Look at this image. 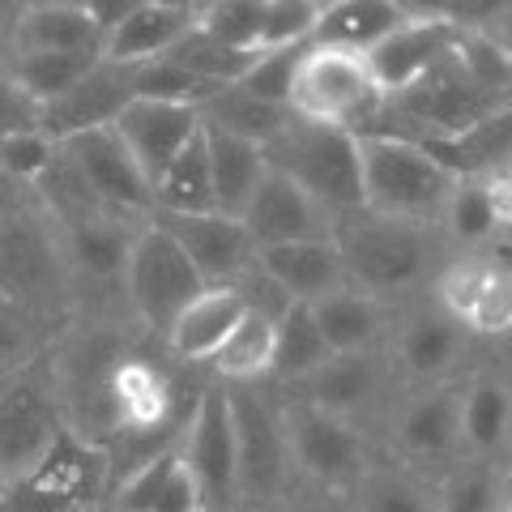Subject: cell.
I'll return each instance as SVG.
<instances>
[{"instance_id": "cell-1", "label": "cell", "mask_w": 512, "mask_h": 512, "mask_svg": "<svg viewBox=\"0 0 512 512\" xmlns=\"http://www.w3.org/2000/svg\"><path fill=\"white\" fill-rule=\"evenodd\" d=\"M0 299L13 303L52 338L77 316L60 231L35 201L13 214H0Z\"/></svg>"}, {"instance_id": "cell-2", "label": "cell", "mask_w": 512, "mask_h": 512, "mask_svg": "<svg viewBox=\"0 0 512 512\" xmlns=\"http://www.w3.org/2000/svg\"><path fill=\"white\" fill-rule=\"evenodd\" d=\"M359 137V184H363V214L419 222L444 214L453 188L461 184L436 154L419 141L389 137V133H355Z\"/></svg>"}, {"instance_id": "cell-3", "label": "cell", "mask_w": 512, "mask_h": 512, "mask_svg": "<svg viewBox=\"0 0 512 512\" xmlns=\"http://www.w3.org/2000/svg\"><path fill=\"white\" fill-rule=\"evenodd\" d=\"M338 256L346 286H355L367 299H389L414 291L431 274V235L419 222H397V218H376V214H350L338 222Z\"/></svg>"}, {"instance_id": "cell-4", "label": "cell", "mask_w": 512, "mask_h": 512, "mask_svg": "<svg viewBox=\"0 0 512 512\" xmlns=\"http://www.w3.org/2000/svg\"><path fill=\"white\" fill-rule=\"evenodd\" d=\"M261 150H265L269 171H278L291 184H299L312 201L325 205L329 214H338V218L363 214L359 137L355 133L291 116L282 133L274 141H265Z\"/></svg>"}, {"instance_id": "cell-5", "label": "cell", "mask_w": 512, "mask_h": 512, "mask_svg": "<svg viewBox=\"0 0 512 512\" xmlns=\"http://www.w3.org/2000/svg\"><path fill=\"white\" fill-rule=\"evenodd\" d=\"M384 111V94L376 90L363 56L338 52V47H308L295 73L291 116L363 133Z\"/></svg>"}, {"instance_id": "cell-6", "label": "cell", "mask_w": 512, "mask_h": 512, "mask_svg": "<svg viewBox=\"0 0 512 512\" xmlns=\"http://www.w3.org/2000/svg\"><path fill=\"white\" fill-rule=\"evenodd\" d=\"M205 291L201 274L188 265L184 248L150 218L146 227L133 235L124 265V303L137 325L150 333H167L171 320L180 316L192 299Z\"/></svg>"}, {"instance_id": "cell-7", "label": "cell", "mask_w": 512, "mask_h": 512, "mask_svg": "<svg viewBox=\"0 0 512 512\" xmlns=\"http://www.w3.org/2000/svg\"><path fill=\"white\" fill-rule=\"evenodd\" d=\"M60 436L64 423L47 363L39 359L13 376H0V483L13 487L35 474Z\"/></svg>"}, {"instance_id": "cell-8", "label": "cell", "mask_w": 512, "mask_h": 512, "mask_svg": "<svg viewBox=\"0 0 512 512\" xmlns=\"http://www.w3.org/2000/svg\"><path fill=\"white\" fill-rule=\"evenodd\" d=\"M227 406H231V427H235L239 500H265V495H274L286 483V474H291L282 414L269 406L261 393H252L248 384H231Z\"/></svg>"}, {"instance_id": "cell-9", "label": "cell", "mask_w": 512, "mask_h": 512, "mask_svg": "<svg viewBox=\"0 0 512 512\" xmlns=\"http://www.w3.org/2000/svg\"><path fill=\"white\" fill-rule=\"evenodd\" d=\"M60 154H64V163L86 180L94 197L103 201V210H111L116 218H128V222L154 218V188L111 128H90V133L64 137Z\"/></svg>"}, {"instance_id": "cell-10", "label": "cell", "mask_w": 512, "mask_h": 512, "mask_svg": "<svg viewBox=\"0 0 512 512\" xmlns=\"http://www.w3.org/2000/svg\"><path fill=\"white\" fill-rule=\"evenodd\" d=\"M282 414V431H286V453H291V466L299 474H308L320 487H346L359 483L363 466V440L359 431L350 427V419L338 414H325L308 402H295L278 410Z\"/></svg>"}, {"instance_id": "cell-11", "label": "cell", "mask_w": 512, "mask_h": 512, "mask_svg": "<svg viewBox=\"0 0 512 512\" xmlns=\"http://www.w3.org/2000/svg\"><path fill=\"white\" fill-rule=\"evenodd\" d=\"M141 227H146V222H128L116 214H99L86 222L56 227L64 265H69V282H73V308H82L86 295L90 299L124 295L128 248H133V235Z\"/></svg>"}, {"instance_id": "cell-12", "label": "cell", "mask_w": 512, "mask_h": 512, "mask_svg": "<svg viewBox=\"0 0 512 512\" xmlns=\"http://www.w3.org/2000/svg\"><path fill=\"white\" fill-rule=\"evenodd\" d=\"M180 457L188 461L192 478H197L205 508H231L239 500L235 427H231L227 389H201V397L192 402V419L180 440Z\"/></svg>"}, {"instance_id": "cell-13", "label": "cell", "mask_w": 512, "mask_h": 512, "mask_svg": "<svg viewBox=\"0 0 512 512\" xmlns=\"http://www.w3.org/2000/svg\"><path fill=\"white\" fill-rule=\"evenodd\" d=\"M154 222L163 227L175 244L184 248L188 265L201 274L205 286H239V278L256 265V244L244 227V218L227 214H154Z\"/></svg>"}, {"instance_id": "cell-14", "label": "cell", "mask_w": 512, "mask_h": 512, "mask_svg": "<svg viewBox=\"0 0 512 512\" xmlns=\"http://www.w3.org/2000/svg\"><path fill=\"white\" fill-rule=\"evenodd\" d=\"M338 214H329L320 201H312L299 184H291L278 171H265L252 205L244 210V227L256 248L278 244H316V239L338 235Z\"/></svg>"}, {"instance_id": "cell-15", "label": "cell", "mask_w": 512, "mask_h": 512, "mask_svg": "<svg viewBox=\"0 0 512 512\" xmlns=\"http://www.w3.org/2000/svg\"><path fill=\"white\" fill-rule=\"evenodd\" d=\"M406 9H410V22L397 26L389 39H380L372 52L363 56L367 73H372V82L384 99H397L402 90H410L427 69H436L457 43V30H448L440 18H431L419 5H406Z\"/></svg>"}, {"instance_id": "cell-16", "label": "cell", "mask_w": 512, "mask_h": 512, "mask_svg": "<svg viewBox=\"0 0 512 512\" xmlns=\"http://www.w3.org/2000/svg\"><path fill=\"white\" fill-rule=\"evenodd\" d=\"M111 133L124 141V150L133 154V163L141 167V175H146L150 188H154L158 175L175 163V154L201 133V116H197V107L133 99L116 116Z\"/></svg>"}, {"instance_id": "cell-17", "label": "cell", "mask_w": 512, "mask_h": 512, "mask_svg": "<svg viewBox=\"0 0 512 512\" xmlns=\"http://www.w3.org/2000/svg\"><path fill=\"white\" fill-rule=\"evenodd\" d=\"M201 22V5L188 0H137L128 18L103 39V60L120 64V69H137V64L163 60L180 47Z\"/></svg>"}, {"instance_id": "cell-18", "label": "cell", "mask_w": 512, "mask_h": 512, "mask_svg": "<svg viewBox=\"0 0 512 512\" xmlns=\"http://www.w3.org/2000/svg\"><path fill=\"white\" fill-rule=\"evenodd\" d=\"M111 423H116V436H154V431H188L192 410L180 414L175 410V384L158 372L154 363L133 359L128 355L116 376H111Z\"/></svg>"}, {"instance_id": "cell-19", "label": "cell", "mask_w": 512, "mask_h": 512, "mask_svg": "<svg viewBox=\"0 0 512 512\" xmlns=\"http://www.w3.org/2000/svg\"><path fill=\"white\" fill-rule=\"evenodd\" d=\"M444 316L474 333H508L512 329V269L495 261H461L440 278Z\"/></svg>"}, {"instance_id": "cell-20", "label": "cell", "mask_w": 512, "mask_h": 512, "mask_svg": "<svg viewBox=\"0 0 512 512\" xmlns=\"http://www.w3.org/2000/svg\"><path fill=\"white\" fill-rule=\"evenodd\" d=\"M128 103H133V82H128V69L99 60L69 94H60L56 103H47L39 111V128L52 141L90 133V128H111Z\"/></svg>"}, {"instance_id": "cell-21", "label": "cell", "mask_w": 512, "mask_h": 512, "mask_svg": "<svg viewBox=\"0 0 512 512\" xmlns=\"http://www.w3.org/2000/svg\"><path fill=\"white\" fill-rule=\"evenodd\" d=\"M5 52H103V35L82 0H35L18 5Z\"/></svg>"}, {"instance_id": "cell-22", "label": "cell", "mask_w": 512, "mask_h": 512, "mask_svg": "<svg viewBox=\"0 0 512 512\" xmlns=\"http://www.w3.org/2000/svg\"><path fill=\"white\" fill-rule=\"evenodd\" d=\"M107 512H205V500L180 448H171L120 478L107 495Z\"/></svg>"}, {"instance_id": "cell-23", "label": "cell", "mask_w": 512, "mask_h": 512, "mask_svg": "<svg viewBox=\"0 0 512 512\" xmlns=\"http://www.w3.org/2000/svg\"><path fill=\"white\" fill-rule=\"evenodd\" d=\"M256 269L278 286L291 303H316L329 291L346 286L342 256L333 239L316 244H278V248H256Z\"/></svg>"}, {"instance_id": "cell-24", "label": "cell", "mask_w": 512, "mask_h": 512, "mask_svg": "<svg viewBox=\"0 0 512 512\" xmlns=\"http://www.w3.org/2000/svg\"><path fill=\"white\" fill-rule=\"evenodd\" d=\"M244 316H248V303L235 286H205L163 333L167 350L184 363H210Z\"/></svg>"}, {"instance_id": "cell-25", "label": "cell", "mask_w": 512, "mask_h": 512, "mask_svg": "<svg viewBox=\"0 0 512 512\" xmlns=\"http://www.w3.org/2000/svg\"><path fill=\"white\" fill-rule=\"evenodd\" d=\"M461 397L466 384H431L427 393L410 397L397 414V444L410 457H448L461 444Z\"/></svg>"}, {"instance_id": "cell-26", "label": "cell", "mask_w": 512, "mask_h": 512, "mask_svg": "<svg viewBox=\"0 0 512 512\" xmlns=\"http://www.w3.org/2000/svg\"><path fill=\"white\" fill-rule=\"evenodd\" d=\"M406 22V0H329L312 47H338V52L367 56L380 39H389Z\"/></svg>"}, {"instance_id": "cell-27", "label": "cell", "mask_w": 512, "mask_h": 512, "mask_svg": "<svg viewBox=\"0 0 512 512\" xmlns=\"http://www.w3.org/2000/svg\"><path fill=\"white\" fill-rule=\"evenodd\" d=\"M205 133V158H210V184H214V210L227 218H244V210L252 205L256 188L265 180V150L252 146V141H239L227 133H214V128H201Z\"/></svg>"}, {"instance_id": "cell-28", "label": "cell", "mask_w": 512, "mask_h": 512, "mask_svg": "<svg viewBox=\"0 0 512 512\" xmlns=\"http://www.w3.org/2000/svg\"><path fill=\"white\" fill-rule=\"evenodd\" d=\"M308 308L333 355H372L384 333L380 303L359 295L355 286H338V291H329L325 299L308 303Z\"/></svg>"}, {"instance_id": "cell-29", "label": "cell", "mask_w": 512, "mask_h": 512, "mask_svg": "<svg viewBox=\"0 0 512 512\" xmlns=\"http://www.w3.org/2000/svg\"><path fill=\"white\" fill-rule=\"evenodd\" d=\"M380 393V359L376 355H333L320 372L303 380V402L350 419Z\"/></svg>"}, {"instance_id": "cell-30", "label": "cell", "mask_w": 512, "mask_h": 512, "mask_svg": "<svg viewBox=\"0 0 512 512\" xmlns=\"http://www.w3.org/2000/svg\"><path fill=\"white\" fill-rule=\"evenodd\" d=\"M99 60L103 56H94V52H5L0 56L5 73L18 82V90L39 111L47 103H56L60 94H69Z\"/></svg>"}, {"instance_id": "cell-31", "label": "cell", "mask_w": 512, "mask_h": 512, "mask_svg": "<svg viewBox=\"0 0 512 512\" xmlns=\"http://www.w3.org/2000/svg\"><path fill=\"white\" fill-rule=\"evenodd\" d=\"M154 214H218L214 210V184H210V158H205V133H197L175 154V163L158 175L154 184Z\"/></svg>"}, {"instance_id": "cell-32", "label": "cell", "mask_w": 512, "mask_h": 512, "mask_svg": "<svg viewBox=\"0 0 512 512\" xmlns=\"http://www.w3.org/2000/svg\"><path fill=\"white\" fill-rule=\"evenodd\" d=\"M197 116H201V128H214V133H227V137H239V141H252V146H265V141H274L286 128L291 111L252 99V94L239 90V86H227V90H218L214 99H205L197 107Z\"/></svg>"}, {"instance_id": "cell-33", "label": "cell", "mask_w": 512, "mask_h": 512, "mask_svg": "<svg viewBox=\"0 0 512 512\" xmlns=\"http://www.w3.org/2000/svg\"><path fill=\"white\" fill-rule=\"evenodd\" d=\"M461 342H466V329L457 320H448L444 312H423L414 316L402 329V342H397V359L410 376L419 380H440L448 367L457 363Z\"/></svg>"}, {"instance_id": "cell-34", "label": "cell", "mask_w": 512, "mask_h": 512, "mask_svg": "<svg viewBox=\"0 0 512 512\" xmlns=\"http://www.w3.org/2000/svg\"><path fill=\"white\" fill-rule=\"evenodd\" d=\"M333 359V350L320 338L308 303H291L274 320V376L282 380H308Z\"/></svg>"}, {"instance_id": "cell-35", "label": "cell", "mask_w": 512, "mask_h": 512, "mask_svg": "<svg viewBox=\"0 0 512 512\" xmlns=\"http://www.w3.org/2000/svg\"><path fill=\"white\" fill-rule=\"evenodd\" d=\"M210 363L227 384H248L269 376L274 372V320L248 308V316L231 329V338L218 346V355Z\"/></svg>"}, {"instance_id": "cell-36", "label": "cell", "mask_w": 512, "mask_h": 512, "mask_svg": "<svg viewBox=\"0 0 512 512\" xmlns=\"http://www.w3.org/2000/svg\"><path fill=\"white\" fill-rule=\"evenodd\" d=\"M512 431V389L500 380H470L461 397V440L474 453L500 448Z\"/></svg>"}, {"instance_id": "cell-37", "label": "cell", "mask_w": 512, "mask_h": 512, "mask_svg": "<svg viewBox=\"0 0 512 512\" xmlns=\"http://www.w3.org/2000/svg\"><path fill=\"white\" fill-rule=\"evenodd\" d=\"M197 30L231 52L256 56L265 35V0H210V5H201Z\"/></svg>"}, {"instance_id": "cell-38", "label": "cell", "mask_w": 512, "mask_h": 512, "mask_svg": "<svg viewBox=\"0 0 512 512\" xmlns=\"http://www.w3.org/2000/svg\"><path fill=\"white\" fill-rule=\"evenodd\" d=\"M359 512H436V491L393 466H372L359 474Z\"/></svg>"}, {"instance_id": "cell-39", "label": "cell", "mask_w": 512, "mask_h": 512, "mask_svg": "<svg viewBox=\"0 0 512 512\" xmlns=\"http://www.w3.org/2000/svg\"><path fill=\"white\" fill-rule=\"evenodd\" d=\"M128 82H133V99H154V103H180V107H201L205 99H214L218 86H205L201 77H192L188 69H180L175 60H150L128 69ZM227 90V86H222Z\"/></svg>"}, {"instance_id": "cell-40", "label": "cell", "mask_w": 512, "mask_h": 512, "mask_svg": "<svg viewBox=\"0 0 512 512\" xmlns=\"http://www.w3.org/2000/svg\"><path fill=\"white\" fill-rule=\"evenodd\" d=\"M440 218H444L448 235L466 248H483V244H491V239H500V231H504L500 218H495V210H491V197H487L483 180H461Z\"/></svg>"}, {"instance_id": "cell-41", "label": "cell", "mask_w": 512, "mask_h": 512, "mask_svg": "<svg viewBox=\"0 0 512 512\" xmlns=\"http://www.w3.org/2000/svg\"><path fill=\"white\" fill-rule=\"evenodd\" d=\"M175 60L180 69H188L192 77H201L205 86H235V82H244V73L252 69V60L256 56H244V52H231V47H222L214 43L210 35H201V30H192V35L175 47V52L167 56Z\"/></svg>"}, {"instance_id": "cell-42", "label": "cell", "mask_w": 512, "mask_h": 512, "mask_svg": "<svg viewBox=\"0 0 512 512\" xmlns=\"http://www.w3.org/2000/svg\"><path fill=\"white\" fill-rule=\"evenodd\" d=\"M320 18H325V5H320V0H265L261 52H295V47H312Z\"/></svg>"}, {"instance_id": "cell-43", "label": "cell", "mask_w": 512, "mask_h": 512, "mask_svg": "<svg viewBox=\"0 0 512 512\" xmlns=\"http://www.w3.org/2000/svg\"><path fill=\"white\" fill-rule=\"evenodd\" d=\"M60 141H52L43 128H30V133H13L0 141V171L9 175L18 188L35 192V184L47 175V167L56 163Z\"/></svg>"}, {"instance_id": "cell-44", "label": "cell", "mask_w": 512, "mask_h": 512, "mask_svg": "<svg viewBox=\"0 0 512 512\" xmlns=\"http://www.w3.org/2000/svg\"><path fill=\"white\" fill-rule=\"evenodd\" d=\"M52 342H56L52 333L39 329L30 316H22L13 303L0 299V376H13L22 367L39 363Z\"/></svg>"}, {"instance_id": "cell-45", "label": "cell", "mask_w": 512, "mask_h": 512, "mask_svg": "<svg viewBox=\"0 0 512 512\" xmlns=\"http://www.w3.org/2000/svg\"><path fill=\"white\" fill-rule=\"evenodd\" d=\"M303 52H308V47H295V52H256L244 82H235V86L248 90L252 99L291 111V90H295V73H299Z\"/></svg>"}, {"instance_id": "cell-46", "label": "cell", "mask_w": 512, "mask_h": 512, "mask_svg": "<svg viewBox=\"0 0 512 512\" xmlns=\"http://www.w3.org/2000/svg\"><path fill=\"white\" fill-rule=\"evenodd\" d=\"M436 512H504L500 508V474H491L483 466L461 470L444 483L436 495Z\"/></svg>"}, {"instance_id": "cell-47", "label": "cell", "mask_w": 512, "mask_h": 512, "mask_svg": "<svg viewBox=\"0 0 512 512\" xmlns=\"http://www.w3.org/2000/svg\"><path fill=\"white\" fill-rule=\"evenodd\" d=\"M30 128H39V107L26 99L18 82L5 73V64H0V141L13 133H30Z\"/></svg>"}, {"instance_id": "cell-48", "label": "cell", "mask_w": 512, "mask_h": 512, "mask_svg": "<svg viewBox=\"0 0 512 512\" xmlns=\"http://www.w3.org/2000/svg\"><path fill=\"white\" fill-rule=\"evenodd\" d=\"M30 201H35V197H30L26 188H18L5 171H0V214H13V210H22V205H30Z\"/></svg>"}, {"instance_id": "cell-49", "label": "cell", "mask_w": 512, "mask_h": 512, "mask_svg": "<svg viewBox=\"0 0 512 512\" xmlns=\"http://www.w3.org/2000/svg\"><path fill=\"white\" fill-rule=\"evenodd\" d=\"M491 39L500 43V52H504V56H508V64H512V5H504L500 22H495V30H491Z\"/></svg>"}, {"instance_id": "cell-50", "label": "cell", "mask_w": 512, "mask_h": 512, "mask_svg": "<svg viewBox=\"0 0 512 512\" xmlns=\"http://www.w3.org/2000/svg\"><path fill=\"white\" fill-rule=\"evenodd\" d=\"M312 512H359V504H355V495H342V491H329L325 500H320Z\"/></svg>"}, {"instance_id": "cell-51", "label": "cell", "mask_w": 512, "mask_h": 512, "mask_svg": "<svg viewBox=\"0 0 512 512\" xmlns=\"http://www.w3.org/2000/svg\"><path fill=\"white\" fill-rule=\"evenodd\" d=\"M13 13H18V5H0V56H5V47H9V26H13Z\"/></svg>"}, {"instance_id": "cell-52", "label": "cell", "mask_w": 512, "mask_h": 512, "mask_svg": "<svg viewBox=\"0 0 512 512\" xmlns=\"http://www.w3.org/2000/svg\"><path fill=\"white\" fill-rule=\"evenodd\" d=\"M500 508L512 512V466L500 474Z\"/></svg>"}, {"instance_id": "cell-53", "label": "cell", "mask_w": 512, "mask_h": 512, "mask_svg": "<svg viewBox=\"0 0 512 512\" xmlns=\"http://www.w3.org/2000/svg\"><path fill=\"white\" fill-rule=\"evenodd\" d=\"M5 491H9V487H5V483H0V504H5Z\"/></svg>"}, {"instance_id": "cell-54", "label": "cell", "mask_w": 512, "mask_h": 512, "mask_svg": "<svg viewBox=\"0 0 512 512\" xmlns=\"http://www.w3.org/2000/svg\"><path fill=\"white\" fill-rule=\"evenodd\" d=\"M94 512H107V508H94Z\"/></svg>"}, {"instance_id": "cell-55", "label": "cell", "mask_w": 512, "mask_h": 512, "mask_svg": "<svg viewBox=\"0 0 512 512\" xmlns=\"http://www.w3.org/2000/svg\"><path fill=\"white\" fill-rule=\"evenodd\" d=\"M252 512H265V508H252Z\"/></svg>"}]
</instances>
